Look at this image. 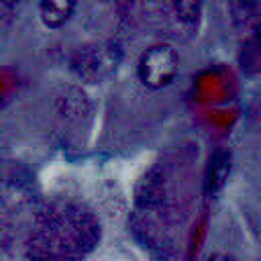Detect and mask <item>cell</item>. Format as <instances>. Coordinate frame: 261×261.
<instances>
[{"label": "cell", "instance_id": "6da1fadb", "mask_svg": "<svg viewBox=\"0 0 261 261\" xmlns=\"http://www.w3.org/2000/svg\"><path fill=\"white\" fill-rule=\"evenodd\" d=\"M179 71V55L167 43L147 47L137 63V75L149 90H161L169 86Z\"/></svg>", "mask_w": 261, "mask_h": 261}, {"label": "cell", "instance_id": "7a4b0ae2", "mask_svg": "<svg viewBox=\"0 0 261 261\" xmlns=\"http://www.w3.org/2000/svg\"><path fill=\"white\" fill-rule=\"evenodd\" d=\"M71 69L80 80L86 82H98L104 71V55L102 49L96 45L80 47L71 59Z\"/></svg>", "mask_w": 261, "mask_h": 261}, {"label": "cell", "instance_id": "3957f363", "mask_svg": "<svg viewBox=\"0 0 261 261\" xmlns=\"http://www.w3.org/2000/svg\"><path fill=\"white\" fill-rule=\"evenodd\" d=\"M55 108H57V112L65 120H69V122H82V118L90 114V100H88V96L80 88L69 86V88L61 90V94L57 96Z\"/></svg>", "mask_w": 261, "mask_h": 261}, {"label": "cell", "instance_id": "277c9868", "mask_svg": "<svg viewBox=\"0 0 261 261\" xmlns=\"http://www.w3.org/2000/svg\"><path fill=\"white\" fill-rule=\"evenodd\" d=\"M75 10V2L71 0H43L39 2V18L47 29L63 27Z\"/></svg>", "mask_w": 261, "mask_h": 261}, {"label": "cell", "instance_id": "5b68a950", "mask_svg": "<svg viewBox=\"0 0 261 261\" xmlns=\"http://www.w3.org/2000/svg\"><path fill=\"white\" fill-rule=\"evenodd\" d=\"M171 10H173V16L181 29H186V31L198 29L200 10H202V6L198 2H173Z\"/></svg>", "mask_w": 261, "mask_h": 261}, {"label": "cell", "instance_id": "8992f818", "mask_svg": "<svg viewBox=\"0 0 261 261\" xmlns=\"http://www.w3.org/2000/svg\"><path fill=\"white\" fill-rule=\"evenodd\" d=\"M206 261H237V259H234L232 255H228V253H222V251H216V253H210Z\"/></svg>", "mask_w": 261, "mask_h": 261}]
</instances>
